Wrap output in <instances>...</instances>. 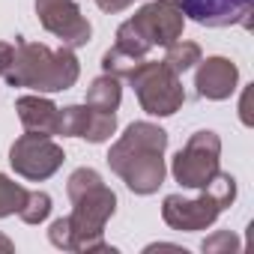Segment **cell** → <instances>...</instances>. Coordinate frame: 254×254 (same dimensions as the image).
Returning <instances> with one entry per match:
<instances>
[{
    "label": "cell",
    "instance_id": "5bb4252c",
    "mask_svg": "<svg viewBox=\"0 0 254 254\" xmlns=\"http://www.w3.org/2000/svg\"><path fill=\"white\" fill-rule=\"evenodd\" d=\"M114 132H117V111H96L87 105V123L81 138H87L90 144H105Z\"/></svg>",
    "mask_w": 254,
    "mask_h": 254
},
{
    "label": "cell",
    "instance_id": "9c48e42d",
    "mask_svg": "<svg viewBox=\"0 0 254 254\" xmlns=\"http://www.w3.org/2000/svg\"><path fill=\"white\" fill-rule=\"evenodd\" d=\"M36 15L39 24L51 36H57L66 48H81L93 36V27L81 15V6L75 0H36Z\"/></svg>",
    "mask_w": 254,
    "mask_h": 254
},
{
    "label": "cell",
    "instance_id": "6da1fadb",
    "mask_svg": "<svg viewBox=\"0 0 254 254\" xmlns=\"http://www.w3.org/2000/svg\"><path fill=\"white\" fill-rule=\"evenodd\" d=\"M66 194L72 200V212L48 227L51 245L78 254H93V251L114 254V248L105 242V224L117 209V194L105 186L102 174L93 168L72 171L66 180Z\"/></svg>",
    "mask_w": 254,
    "mask_h": 254
},
{
    "label": "cell",
    "instance_id": "8fae6325",
    "mask_svg": "<svg viewBox=\"0 0 254 254\" xmlns=\"http://www.w3.org/2000/svg\"><path fill=\"white\" fill-rule=\"evenodd\" d=\"M194 87H197V96L200 99L224 102L239 87V69L227 57H206V60L200 57L197 72H194Z\"/></svg>",
    "mask_w": 254,
    "mask_h": 254
},
{
    "label": "cell",
    "instance_id": "30bf717a",
    "mask_svg": "<svg viewBox=\"0 0 254 254\" xmlns=\"http://www.w3.org/2000/svg\"><path fill=\"white\" fill-rule=\"evenodd\" d=\"M183 12L203 27H251L254 0H180Z\"/></svg>",
    "mask_w": 254,
    "mask_h": 254
},
{
    "label": "cell",
    "instance_id": "9a60e30c",
    "mask_svg": "<svg viewBox=\"0 0 254 254\" xmlns=\"http://www.w3.org/2000/svg\"><path fill=\"white\" fill-rule=\"evenodd\" d=\"M165 63H168L177 75H183V72H189V69H194V66L200 63V45L180 36L177 42L165 45Z\"/></svg>",
    "mask_w": 254,
    "mask_h": 254
},
{
    "label": "cell",
    "instance_id": "3957f363",
    "mask_svg": "<svg viewBox=\"0 0 254 254\" xmlns=\"http://www.w3.org/2000/svg\"><path fill=\"white\" fill-rule=\"evenodd\" d=\"M81 75V63L75 57V48H48L39 42H24L18 36L15 57L9 72L3 75L9 87H27L36 93H60L75 87Z\"/></svg>",
    "mask_w": 254,
    "mask_h": 254
},
{
    "label": "cell",
    "instance_id": "52a82bcc",
    "mask_svg": "<svg viewBox=\"0 0 254 254\" xmlns=\"http://www.w3.org/2000/svg\"><path fill=\"white\" fill-rule=\"evenodd\" d=\"M218 162H221V138L209 129H200L174 156L171 174L183 189H203L221 171Z\"/></svg>",
    "mask_w": 254,
    "mask_h": 254
},
{
    "label": "cell",
    "instance_id": "ba28073f",
    "mask_svg": "<svg viewBox=\"0 0 254 254\" xmlns=\"http://www.w3.org/2000/svg\"><path fill=\"white\" fill-rule=\"evenodd\" d=\"M66 162L63 147L51 138V135H36L27 132L21 138H15V144L9 147V165L18 177L30 180V183H42L48 177H54Z\"/></svg>",
    "mask_w": 254,
    "mask_h": 254
},
{
    "label": "cell",
    "instance_id": "8992f818",
    "mask_svg": "<svg viewBox=\"0 0 254 254\" xmlns=\"http://www.w3.org/2000/svg\"><path fill=\"white\" fill-rule=\"evenodd\" d=\"M129 84L150 117H171L186 102L183 81L165 60H141L132 69Z\"/></svg>",
    "mask_w": 254,
    "mask_h": 254
},
{
    "label": "cell",
    "instance_id": "7a4b0ae2",
    "mask_svg": "<svg viewBox=\"0 0 254 254\" xmlns=\"http://www.w3.org/2000/svg\"><path fill=\"white\" fill-rule=\"evenodd\" d=\"M168 132L150 120H138L126 129L108 153L111 171L135 194H156L165 183Z\"/></svg>",
    "mask_w": 254,
    "mask_h": 254
},
{
    "label": "cell",
    "instance_id": "5b68a950",
    "mask_svg": "<svg viewBox=\"0 0 254 254\" xmlns=\"http://www.w3.org/2000/svg\"><path fill=\"white\" fill-rule=\"evenodd\" d=\"M236 200V180L230 174H215L197 197H183V194H168L162 200V218L171 230L183 233H197L215 224V218Z\"/></svg>",
    "mask_w": 254,
    "mask_h": 254
},
{
    "label": "cell",
    "instance_id": "d6986e66",
    "mask_svg": "<svg viewBox=\"0 0 254 254\" xmlns=\"http://www.w3.org/2000/svg\"><path fill=\"white\" fill-rule=\"evenodd\" d=\"M84 123H87V105L60 108V117H57V135H63V138H81Z\"/></svg>",
    "mask_w": 254,
    "mask_h": 254
},
{
    "label": "cell",
    "instance_id": "7402d4cb",
    "mask_svg": "<svg viewBox=\"0 0 254 254\" xmlns=\"http://www.w3.org/2000/svg\"><path fill=\"white\" fill-rule=\"evenodd\" d=\"M12 57H15V45L9 42H0V78H3L12 66Z\"/></svg>",
    "mask_w": 254,
    "mask_h": 254
},
{
    "label": "cell",
    "instance_id": "277c9868",
    "mask_svg": "<svg viewBox=\"0 0 254 254\" xmlns=\"http://www.w3.org/2000/svg\"><path fill=\"white\" fill-rule=\"evenodd\" d=\"M186 27V12L180 0H153V3L141 6L129 21L117 27V48L132 54L138 60H147L150 48L156 45H171L183 36Z\"/></svg>",
    "mask_w": 254,
    "mask_h": 254
},
{
    "label": "cell",
    "instance_id": "ac0fdd59",
    "mask_svg": "<svg viewBox=\"0 0 254 254\" xmlns=\"http://www.w3.org/2000/svg\"><path fill=\"white\" fill-rule=\"evenodd\" d=\"M141 60L138 57H132V54H126L123 48H108L105 54H102V72L105 75H114V78H129L132 75V69L138 66Z\"/></svg>",
    "mask_w": 254,
    "mask_h": 254
},
{
    "label": "cell",
    "instance_id": "e0dca14e",
    "mask_svg": "<svg viewBox=\"0 0 254 254\" xmlns=\"http://www.w3.org/2000/svg\"><path fill=\"white\" fill-rule=\"evenodd\" d=\"M48 215H51V194L48 191H27V200L18 209V218L24 224H42Z\"/></svg>",
    "mask_w": 254,
    "mask_h": 254
},
{
    "label": "cell",
    "instance_id": "ffe728a7",
    "mask_svg": "<svg viewBox=\"0 0 254 254\" xmlns=\"http://www.w3.org/2000/svg\"><path fill=\"white\" fill-rule=\"evenodd\" d=\"M200 248H203L206 254H236V251L242 248V242H239V236H236L233 230H215L212 236L203 239Z\"/></svg>",
    "mask_w": 254,
    "mask_h": 254
},
{
    "label": "cell",
    "instance_id": "7c38bea8",
    "mask_svg": "<svg viewBox=\"0 0 254 254\" xmlns=\"http://www.w3.org/2000/svg\"><path fill=\"white\" fill-rule=\"evenodd\" d=\"M15 111L18 120L24 126V132H36V135H57V117L60 108L45 99V96H18L15 99Z\"/></svg>",
    "mask_w": 254,
    "mask_h": 254
},
{
    "label": "cell",
    "instance_id": "cb8c5ba5",
    "mask_svg": "<svg viewBox=\"0 0 254 254\" xmlns=\"http://www.w3.org/2000/svg\"><path fill=\"white\" fill-rule=\"evenodd\" d=\"M0 251H3V254H9V251H15V245H12V239H9V236H3V233H0Z\"/></svg>",
    "mask_w": 254,
    "mask_h": 254
},
{
    "label": "cell",
    "instance_id": "2e32d148",
    "mask_svg": "<svg viewBox=\"0 0 254 254\" xmlns=\"http://www.w3.org/2000/svg\"><path fill=\"white\" fill-rule=\"evenodd\" d=\"M27 200V189L15 180H9L6 174H0V218L18 215V209Z\"/></svg>",
    "mask_w": 254,
    "mask_h": 254
},
{
    "label": "cell",
    "instance_id": "44dd1931",
    "mask_svg": "<svg viewBox=\"0 0 254 254\" xmlns=\"http://www.w3.org/2000/svg\"><path fill=\"white\" fill-rule=\"evenodd\" d=\"M135 3V0H96V6L102 9V12H108V15H117V12H123V9H129Z\"/></svg>",
    "mask_w": 254,
    "mask_h": 254
},
{
    "label": "cell",
    "instance_id": "603a6c76",
    "mask_svg": "<svg viewBox=\"0 0 254 254\" xmlns=\"http://www.w3.org/2000/svg\"><path fill=\"white\" fill-rule=\"evenodd\" d=\"M248 96H251V90H245L242 105H239V111H242V123H245V126H251V117H248Z\"/></svg>",
    "mask_w": 254,
    "mask_h": 254
},
{
    "label": "cell",
    "instance_id": "4fadbf2b",
    "mask_svg": "<svg viewBox=\"0 0 254 254\" xmlns=\"http://www.w3.org/2000/svg\"><path fill=\"white\" fill-rule=\"evenodd\" d=\"M120 99H123L120 78L102 72V75L87 87V99H84V105H90V108H96V111H117V108H120Z\"/></svg>",
    "mask_w": 254,
    "mask_h": 254
}]
</instances>
